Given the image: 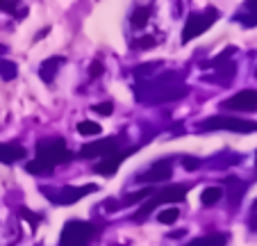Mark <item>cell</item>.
Wrapping results in <instances>:
<instances>
[{
	"label": "cell",
	"instance_id": "6da1fadb",
	"mask_svg": "<svg viewBox=\"0 0 257 246\" xmlns=\"http://www.w3.org/2000/svg\"><path fill=\"white\" fill-rule=\"evenodd\" d=\"M180 80H182L180 73H164V75L155 77L151 82H139L135 87L137 98H139V103H146V105L178 101V98L189 94V87L180 85Z\"/></svg>",
	"mask_w": 257,
	"mask_h": 246
},
{
	"label": "cell",
	"instance_id": "7a4b0ae2",
	"mask_svg": "<svg viewBox=\"0 0 257 246\" xmlns=\"http://www.w3.org/2000/svg\"><path fill=\"white\" fill-rule=\"evenodd\" d=\"M191 189V185H173V187H166V189H160V192H153L151 201L146 203L144 208L139 210V212L135 214L137 221H141V219H146L148 214L153 212V210L157 208V205H164V203H178V201H185L187 192Z\"/></svg>",
	"mask_w": 257,
	"mask_h": 246
},
{
	"label": "cell",
	"instance_id": "3957f363",
	"mask_svg": "<svg viewBox=\"0 0 257 246\" xmlns=\"http://www.w3.org/2000/svg\"><path fill=\"white\" fill-rule=\"evenodd\" d=\"M73 157V153L66 148L64 139L53 137V139H46L37 144V159H41L44 164H48L50 169H55L57 164H64Z\"/></svg>",
	"mask_w": 257,
	"mask_h": 246
},
{
	"label": "cell",
	"instance_id": "277c9868",
	"mask_svg": "<svg viewBox=\"0 0 257 246\" xmlns=\"http://www.w3.org/2000/svg\"><path fill=\"white\" fill-rule=\"evenodd\" d=\"M198 130L209 132V130H230V132H257L255 121L246 119H232V116H209V119L200 121Z\"/></svg>",
	"mask_w": 257,
	"mask_h": 246
},
{
	"label": "cell",
	"instance_id": "5b68a950",
	"mask_svg": "<svg viewBox=\"0 0 257 246\" xmlns=\"http://www.w3.org/2000/svg\"><path fill=\"white\" fill-rule=\"evenodd\" d=\"M93 232H96V228L87 221H68L62 230L59 246H87Z\"/></svg>",
	"mask_w": 257,
	"mask_h": 246
},
{
	"label": "cell",
	"instance_id": "8992f818",
	"mask_svg": "<svg viewBox=\"0 0 257 246\" xmlns=\"http://www.w3.org/2000/svg\"><path fill=\"white\" fill-rule=\"evenodd\" d=\"M216 19H218V12L214 10V7H207L203 14H189V19H187V23H185V30H182V44H187V41L196 39L198 34H203L205 30H209Z\"/></svg>",
	"mask_w": 257,
	"mask_h": 246
},
{
	"label": "cell",
	"instance_id": "52a82bcc",
	"mask_svg": "<svg viewBox=\"0 0 257 246\" xmlns=\"http://www.w3.org/2000/svg\"><path fill=\"white\" fill-rule=\"evenodd\" d=\"M96 189H98L96 185H84V187H62V189L41 187V194H44L48 201H53V203H59V205H71V203L89 196V194L96 192Z\"/></svg>",
	"mask_w": 257,
	"mask_h": 246
},
{
	"label": "cell",
	"instance_id": "ba28073f",
	"mask_svg": "<svg viewBox=\"0 0 257 246\" xmlns=\"http://www.w3.org/2000/svg\"><path fill=\"white\" fill-rule=\"evenodd\" d=\"M223 107L237 112H257V89H243L234 94L228 101H223Z\"/></svg>",
	"mask_w": 257,
	"mask_h": 246
},
{
	"label": "cell",
	"instance_id": "9c48e42d",
	"mask_svg": "<svg viewBox=\"0 0 257 246\" xmlns=\"http://www.w3.org/2000/svg\"><path fill=\"white\" fill-rule=\"evenodd\" d=\"M173 174V167H171V159H160L151 167V169L146 171V174H139L137 180L139 183H164V180L171 178Z\"/></svg>",
	"mask_w": 257,
	"mask_h": 246
},
{
	"label": "cell",
	"instance_id": "30bf717a",
	"mask_svg": "<svg viewBox=\"0 0 257 246\" xmlns=\"http://www.w3.org/2000/svg\"><path fill=\"white\" fill-rule=\"evenodd\" d=\"M118 144L116 139H98V141H91V144L82 146V150H80V157H105V155H112L116 153Z\"/></svg>",
	"mask_w": 257,
	"mask_h": 246
},
{
	"label": "cell",
	"instance_id": "8fae6325",
	"mask_svg": "<svg viewBox=\"0 0 257 246\" xmlns=\"http://www.w3.org/2000/svg\"><path fill=\"white\" fill-rule=\"evenodd\" d=\"M135 148H130V150H125V153H112V155H105V159H102L100 164H96V174H100V176H114L118 171V167H121V162L127 157V155L132 153Z\"/></svg>",
	"mask_w": 257,
	"mask_h": 246
},
{
	"label": "cell",
	"instance_id": "7c38bea8",
	"mask_svg": "<svg viewBox=\"0 0 257 246\" xmlns=\"http://www.w3.org/2000/svg\"><path fill=\"white\" fill-rule=\"evenodd\" d=\"M225 187L228 189H223V196H228L230 208H237L239 203H241L243 194H246V183H241L239 178L230 176V178H225Z\"/></svg>",
	"mask_w": 257,
	"mask_h": 246
},
{
	"label": "cell",
	"instance_id": "4fadbf2b",
	"mask_svg": "<svg viewBox=\"0 0 257 246\" xmlns=\"http://www.w3.org/2000/svg\"><path fill=\"white\" fill-rule=\"evenodd\" d=\"M25 157V148L19 144H0V162L3 164H14Z\"/></svg>",
	"mask_w": 257,
	"mask_h": 246
},
{
	"label": "cell",
	"instance_id": "5bb4252c",
	"mask_svg": "<svg viewBox=\"0 0 257 246\" xmlns=\"http://www.w3.org/2000/svg\"><path fill=\"white\" fill-rule=\"evenodd\" d=\"M59 64H64V57H50V59H46L44 64H41V68H39V75L44 77L46 82H53V77H55V71L59 68Z\"/></svg>",
	"mask_w": 257,
	"mask_h": 246
},
{
	"label": "cell",
	"instance_id": "9a60e30c",
	"mask_svg": "<svg viewBox=\"0 0 257 246\" xmlns=\"http://www.w3.org/2000/svg\"><path fill=\"white\" fill-rule=\"evenodd\" d=\"M228 237L221 235V232H212V235H205V237H198V239L189 241L187 246H225Z\"/></svg>",
	"mask_w": 257,
	"mask_h": 246
},
{
	"label": "cell",
	"instance_id": "2e32d148",
	"mask_svg": "<svg viewBox=\"0 0 257 246\" xmlns=\"http://www.w3.org/2000/svg\"><path fill=\"white\" fill-rule=\"evenodd\" d=\"M0 12H5V14H14L16 19H23L28 14L25 7H21L19 0H0Z\"/></svg>",
	"mask_w": 257,
	"mask_h": 246
},
{
	"label": "cell",
	"instance_id": "e0dca14e",
	"mask_svg": "<svg viewBox=\"0 0 257 246\" xmlns=\"http://www.w3.org/2000/svg\"><path fill=\"white\" fill-rule=\"evenodd\" d=\"M221 196H223V189L221 187H207L200 194V203H203V205H214V203L221 201Z\"/></svg>",
	"mask_w": 257,
	"mask_h": 246
},
{
	"label": "cell",
	"instance_id": "ac0fdd59",
	"mask_svg": "<svg viewBox=\"0 0 257 246\" xmlns=\"http://www.w3.org/2000/svg\"><path fill=\"white\" fill-rule=\"evenodd\" d=\"M100 123H96V121H80L78 123V132L84 137H93V135H100Z\"/></svg>",
	"mask_w": 257,
	"mask_h": 246
},
{
	"label": "cell",
	"instance_id": "d6986e66",
	"mask_svg": "<svg viewBox=\"0 0 257 246\" xmlns=\"http://www.w3.org/2000/svg\"><path fill=\"white\" fill-rule=\"evenodd\" d=\"M148 19H151V7H139V10H135L130 21L135 28H144V25L148 23Z\"/></svg>",
	"mask_w": 257,
	"mask_h": 246
},
{
	"label": "cell",
	"instance_id": "ffe728a7",
	"mask_svg": "<svg viewBox=\"0 0 257 246\" xmlns=\"http://www.w3.org/2000/svg\"><path fill=\"white\" fill-rule=\"evenodd\" d=\"M50 167L48 164H44L41 159H32V162H28V174H32V176H48L50 174Z\"/></svg>",
	"mask_w": 257,
	"mask_h": 246
},
{
	"label": "cell",
	"instance_id": "44dd1931",
	"mask_svg": "<svg viewBox=\"0 0 257 246\" xmlns=\"http://www.w3.org/2000/svg\"><path fill=\"white\" fill-rule=\"evenodd\" d=\"M0 75L3 80H14L16 77V64L10 59H0Z\"/></svg>",
	"mask_w": 257,
	"mask_h": 246
},
{
	"label": "cell",
	"instance_id": "7402d4cb",
	"mask_svg": "<svg viewBox=\"0 0 257 246\" xmlns=\"http://www.w3.org/2000/svg\"><path fill=\"white\" fill-rule=\"evenodd\" d=\"M180 217V210L175 208H169V210H162L160 214H157V221L160 223H166V226H171V223H175Z\"/></svg>",
	"mask_w": 257,
	"mask_h": 246
},
{
	"label": "cell",
	"instance_id": "603a6c76",
	"mask_svg": "<svg viewBox=\"0 0 257 246\" xmlns=\"http://www.w3.org/2000/svg\"><path fill=\"white\" fill-rule=\"evenodd\" d=\"M153 192H155L153 187H146V189H141V192H137V194H127V196L123 198V203H137V201H141V198L153 196Z\"/></svg>",
	"mask_w": 257,
	"mask_h": 246
},
{
	"label": "cell",
	"instance_id": "cb8c5ba5",
	"mask_svg": "<svg viewBox=\"0 0 257 246\" xmlns=\"http://www.w3.org/2000/svg\"><path fill=\"white\" fill-rule=\"evenodd\" d=\"M160 64L162 62H151V64H141V66H137L135 68V75L137 77H144V75H151L155 68H160Z\"/></svg>",
	"mask_w": 257,
	"mask_h": 246
},
{
	"label": "cell",
	"instance_id": "d4e9b609",
	"mask_svg": "<svg viewBox=\"0 0 257 246\" xmlns=\"http://www.w3.org/2000/svg\"><path fill=\"white\" fill-rule=\"evenodd\" d=\"M155 46V39L153 37H141L137 41H132V48H139V50H146V48H153Z\"/></svg>",
	"mask_w": 257,
	"mask_h": 246
},
{
	"label": "cell",
	"instance_id": "484cf974",
	"mask_svg": "<svg viewBox=\"0 0 257 246\" xmlns=\"http://www.w3.org/2000/svg\"><path fill=\"white\" fill-rule=\"evenodd\" d=\"M91 110L98 112V114H102V116H107V114H112L114 112V105H112V101H107V103H98V105H93Z\"/></svg>",
	"mask_w": 257,
	"mask_h": 246
},
{
	"label": "cell",
	"instance_id": "4316f807",
	"mask_svg": "<svg viewBox=\"0 0 257 246\" xmlns=\"http://www.w3.org/2000/svg\"><path fill=\"white\" fill-rule=\"evenodd\" d=\"M182 167H185L187 171H194V169H198L200 167V159L198 157H185L182 159Z\"/></svg>",
	"mask_w": 257,
	"mask_h": 246
},
{
	"label": "cell",
	"instance_id": "83f0119b",
	"mask_svg": "<svg viewBox=\"0 0 257 246\" xmlns=\"http://www.w3.org/2000/svg\"><path fill=\"white\" fill-rule=\"evenodd\" d=\"M89 75H91V77L102 75V64L98 62V59H96V62H91V66H89Z\"/></svg>",
	"mask_w": 257,
	"mask_h": 246
},
{
	"label": "cell",
	"instance_id": "f1b7e54d",
	"mask_svg": "<svg viewBox=\"0 0 257 246\" xmlns=\"http://www.w3.org/2000/svg\"><path fill=\"white\" fill-rule=\"evenodd\" d=\"M19 214H21V217H23V219H28V221H32V223H39V219H41V217H37V214L28 212V210H25V208H21V210H19Z\"/></svg>",
	"mask_w": 257,
	"mask_h": 246
},
{
	"label": "cell",
	"instance_id": "f546056e",
	"mask_svg": "<svg viewBox=\"0 0 257 246\" xmlns=\"http://www.w3.org/2000/svg\"><path fill=\"white\" fill-rule=\"evenodd\" d=\"M246 10L248 12H255L257 10V0H248V3H246Z\"/></svg>",
	"mask_w": 257,
	"mask_h": 246
},
{
	"label": "cell",
	"instance_id": "4dcf8cb0",
	"mask_svg": "<svg viewBox=\"0 0 257 246\" xmlns=\"http://www.w3.org/2000/svg\"><path fill=\"white\" fill-rule=\"evenodd\" d=\"M250 228H252V230H257V217L250 219Z\"/></svg>",
	"mask_w": 257,
	"mask_h": 246
},
{
	"label": "cell",
	"instance_id": "1f68e13d",
	"mask_svg": "<svg viewBox=\"0 0 257 246\" xmlns=\"http://www.w3.org/2000/svg\"><path fill=\"white\" fill-rule=\"evenodd\" d=\"M252 208H255V210H257V201H255V203H252Z\"/></svg>",
	"mask_w": 257,
	"mask_h": 246
},
{
	"label": "cell",
	"instance_id": "d6a6232c",
	"mask_svg": "<svg viewBox=\"0 0 257 246\" xmlns=\"http://www.w3.org/2000/svg\"><path fill=\"white\" fill-rule=\"evenodd\" d=\"M255 169H257V155H255Z\"/></svg>",
	"mask_w": 257,
	"mask_h": 246
}]
</instances>
